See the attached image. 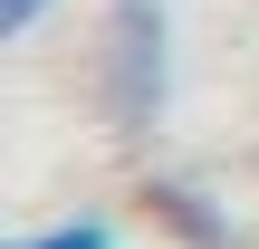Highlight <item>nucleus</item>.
<instances>
[{
    "label": "nucleus",
    "mask_w": 259,
    "mask_h": 249,
    "mask_svg": "<svg viewBox=\"0 0 259 249\" xmlns=\"http://www.w3.org/2000/svg\"><path fill=\"white\" fill-rule=\"evenodd\" d=\"M96 96L115 115V134H144L173 96V10L163 0H115L106 10V48H96Z\"/></svg>",
    "instance_id": "nucleus-1"
},
{
    "label": "nucleus",
    "mask_w": 259,
    "mask_h": 249,
    "mask_svg": "<svg viewBox=\"0 0 259 249\" xmlns=\"http://www.w3.org/2000/svg\"><path fill=\"white\" fill-rule=\"evenodd\" d=\"M144 202H154V221H163L183 249H240V240H231V211H221L202 182H154Z\"/></svg>",
    "instance_id": "nucleus-2"
},
{
    "label": "nucleus",
    "mask_w": 259,
    "mask_h": 249,
    "mask_svg": "<svg viewBox=\"0 0 259 249\" xmlns=\"http://www.w3.org/2000/svg\"><path fill=\"white\" fill-rule=\"evenodd\" d=\"M10 249H115V221H48V230H29V240H10Z\"/></svg>",
    "instance_id": "nucleus-3"
},
{
    "label": "nucleus",
    "mask_w": 259,
    "mask_h": 249,
    "mask_svg": "<svg viewBox=\"0 0 259 249\" xmlns=\"http://www.w3.org/2000/svg\"><path fill=\"white\" fill-rule=\"evenodd\" d=\"M48 10H58V0H0V29H10V38H29Z\"/></svg>",
    "instance_id": "nucleus-4"
}]
</instances>
